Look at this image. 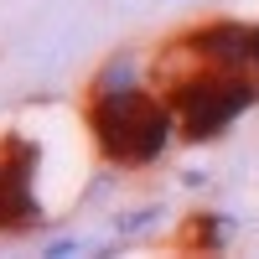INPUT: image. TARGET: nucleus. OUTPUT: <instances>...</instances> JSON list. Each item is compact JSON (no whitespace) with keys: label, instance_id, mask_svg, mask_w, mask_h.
<instances>
[{"label":"nucleus","instance_id":"obj_1","mask_svg":"<svg viewBox=\"0 0 259 259\" xmlns=\"http://www.w3.org/2000/svg\"><path fill=\"white\" fill-rule=\"evenodd\" d=\"M94 130H99V145L109 150L114 161H150L156 150L166 145L171 135V109L156 99L135 89V83H114L104 78L94 89Z\"/></svg>","mask_w":259,"mask_h":259}]
</instances>
